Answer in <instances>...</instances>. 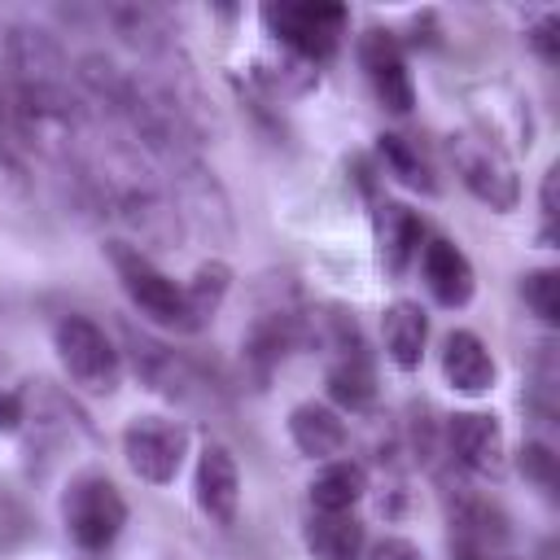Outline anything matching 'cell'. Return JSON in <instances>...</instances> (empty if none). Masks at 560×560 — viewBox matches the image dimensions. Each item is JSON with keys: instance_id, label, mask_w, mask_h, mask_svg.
<instances>
[{"instance_id": "obj_5", "label": "cell", "mask_w": 560, "mask_h": 560, "mask_svg": "<svg viewBox=\"0 0 560 560\" xmlns=\"http://www.w3.org/2000/svg\"><path fill=\"white\" fill-rule=\"evenodd\" d=\"M446 158L459 175V184L490 210L508 214L516 210L521 201V179H516V166L508 158V149H499L490 136H481L477 127H464V131H451L446 136Z\"/></svg>"}, {"instance_id": "obj_8", "label": "cell", "mask_w": 560, "mask_h": 560, "mask_svg": "<svg viewBox=\"0 0 560 560\" xmlns=\"http://www.w3.org/2000/svg\"><path fill=\"white\" fill-rule=\"evenodd\" d=\"M127 468L149 486H171L188 455V424L171 416H131L122 429Z\"/></svg>"}, {"instance_id": "obj_14", "label": "cell", "mask_w": 560, "mask_h": 560, "mask_svg": "<svg viewBox=\"0 0 560 560\" xmlns=\"http://www.w3.org/2000/svg\"><path fill=\"white\" fill-rule=\"evenodd\" d=\"M420 276H424V289L433 293L438 306H468V298L477 289V271H472L468 254L455 241H446V236L424 241V249H420Z\"/></svg>"}, {"instance_id": "obj_32", "label": "cell", "mask_w": 560, "mask_h": 560, "mask_svg": "<svg viewBox=\"0 0 560 560\" xmlns=\"http://www.w3.org/2000/svg\"><path fill=\"white\" fill-rule=\"evenodd\" d=\"M0 39H4V35H0Z\"/></svg>"}, {"instance_id": "obj_13", "label": "cell", "mask_w": 560, "mask_h": 560, "mask_svg": "<svg viewBox=\"0 0 560 560\" xmlns=\"http://www.w3.org/2000/svg\"><path fill=\"white\" fill-rule=\"evenodd\" d=\"M372 232H376V258H381L385 276L389 280H402L407 267L424 249V219L411 206H402V201H376Z\"/></svg>"}, {"instance_id": "obj_31", "label": "cell", "mask_w": 560, "mask_h": 560, "mask_svg": "<svg viewBox=\"0 0 560 560\" xmlns=\"http://www.w3.org/2000/svg\"><path fill=\"white\" fill-rule=\"evenodd\" d=\"M556 179H560V171L551 166L547 175H542V192H538V206H542V236H551V228H556Z\"/></svg>"}, {"instance_id": "obj_12", "label": "cell", "mask_w": 560, "mask_h": 560, "mask_svg": "<svg viewBox=\"0 0 560 560\" xmlns=\"http://www.w3.org/2000/svg\"><path fill=\"white\" fill-rule=\"evenodd\" d=\"M4 57H9V70H13V83H70V57L66 48L57 44L52 31L44 26H13L4 35Z\"/></svg>"}, {"instance_id": "obj_2", "label": "cell", "mask_w": 560, "mask_h": 560, "mask_svg": "<svg viewBox=\"0 0 560 560\" xmlns=\"http://www.w3.org/2000/svg\"><path fill=\"white\" fill-rule=\"evenodd\" d=\"M122 346H127V359H131V372L140 376V385L153 389L158 398L179 402V407H214L219 402L214 376L192 354H184L131 324H122Z\"/></svg>"}, {"instance_id": "obj_9", "label": "cell", "mask_w": 560, "mask_h": 560, "mask_svg": "<svg viewBox=\"0 0 560 560\" xmlns=\"http://www.w3.org/2000/svg\"><path fill=\"white\" fill-rule=\"evenodd\" d=\"M442 451L472 477H499L508 464L503 424L490 411H455L442 424Z\"/></svg>"}, {"instance_id": "obj_21", "label": "cell", "mask_w": 560, "mask_h": 560, "mask_svg": "<svg viewBox=\"0 0 560 560\" xmlns=\"http://www.w3.org/2000/svg\"><path fill=\"white\" fill-rule=\"evenodd\" d=\"M324 389H328V398H332L337 407H346V411H368V407L376 402V372H372L368 350L328 359Z\"/></svg>"}, {"instance_id": "obj_24", "label": "cell", "mask_w": 560, "mask_h": 560, "mask_svg": "<svg viewBox=\"0 0 560 560\" xmlns=\"http://www.w3.org/2000/svg\"><path fill=\"white\" fill-rule=\"evenodd\" d=\"M105 18L114 22V31H118L131 48H140V52H149V57H158V52L171 48V26H166V18H162L158 9H149V4H109Z\"/></svg>"}, {"instance_id": "obj_22", "label": "cell", "mask_w": 560, "mask_h": 560, "mask_svg": "<svg viewBox=\"0 0 560 560\" xmlns=\"http://www.w3.org/2000/svg\"><path fill=\"white\" fill-rule=\"evenodd\" d=\"M306 490L315 512H350L368 494V468L359 459H328Z\"/></svg>"}, {"instance_id": "obj_19", "label": "cell", "mask_w": 560, "mask_h": 560, "mask_svg": "<svg viewBox=\"0 0 560 560\" xmlns=\"http://www.w3.org/2000/svg\"><path fill=\"white\" fill-rule=\"evenodd\" d=\"M302 538L315 560H363L368 551V529L354 512H311Z\"/></svg>"}, {"instance_id": "obj_10", "label": "cell", "mask_w": 560, "mask_h": 560, "mask_svg": "<svg viewBox=\"0 0 560 560\" xmlns=\"http://www.w3.org/2000/svg\"><path fill=\"white\" fill-rule=\"evenodd\" d=\"M359 66L376 92V101L389 109V114H411L416 105V88H411V70H407V52L398 44L394 31H381V26H368L359 35Z\"/></svg>"}, {"instance_id": "obj_6", "label": "cell", "mask_w": 560, "mask_h": 560, "mask_svg": "<svg viewBox=\"0 0 560 560\" xmlns=\"http://www.w3.org/2000/svg\"><path fill=\"white\" fill-rule=\"evenodd\" d=\"M52 350H57L66 376L79 389H88V394H114L118 389L122 359H118V346L109 341V332L96 319H88L79 311L61 315L52 324Z\"/></svg>"}, {"instance_id": "obj_1", "label": "cell", "mask_w": 560, "mask_h": 560, "mask_svg": "<svg viewBox=\"0 0 560 560\" xmlns=\"http://www.w3.org/2000/svg\"><path fill=\"white\" fill-rule=\"evenodd\" d=\"M79 179H83L88 206L131 236L127 245L149 254V249H171L184 236L179 206H175L166 179L158 175V166L144 153L114 149L109 158L83 166Z\"/></svg>"}, {"instance_id": "obj_7", "label": "cell", "mask_w": 560, "mask_h": 560, "mask_svg": "<svg viewBox=\"0 0 560 560\" xmlns=\"http://www.w3.org/2000/svg\"><path fill=\"white\" fill-rule=\"evenodd\" d=\"M346 4H328V0H315V4H262V26L267 35L298 61L315 66V61H328L346 35Z\"/></svg>"}, {"instance_id": "obj_23", "label": "cell", "mask_w": 560, "mask_h": 560, "mask_svg": "<svg viewBox=\"0 0 560 560\" xmlns=\"http://www.w3.org/2000/svg\"><path fill=\"white\" fill-rule=\"evenodd\" d=\"M228 289H232V267H228L223 258H210V262H201V267L192 271V280L184 284L188 332H201V328H206V324L219 315V306H223Z\"/></svg>"}, {"instance_id": "obj_3", "label": "cell", "mask_w": 560, "mask_h": 560, "mask_svg": "<svg viewBox=\"0 0 560 560\" xmlns=\"http://www.w3.org/2000/svg\"><path fill=\"white\" fill-rule=\"evenodd\" d=\"M61 525L79 551L101 556L118 542L127 525V499L105 472H79L61 494Z\"/></svg>"}, {"instance_id": "obj_26", "label": "cell", "mask_w": 560, "mask_h": 560, "mask_svg": "<svg viewBox=\"0 0 560 560\" xmlns=\"http://www.w3.org/2000/svg\"><path fill=\"white\" fill-rule=\"evenodd\" d=\"M0 162L13 175H26V149L18 136V114H13V92L0 83Z\"/></svg>"}, {"instance_id": "obj_16", "label": "cell", "mask_w": 560, "mask_h": 560, "mask_svg": "<svg viewBox=\"0 0 560 560\" xmlns=\"http://www.w3.org/2000/svg\"><path fill=\"white\" fill-rule=\"evenodd\" d=\"M442 376L459 394H486L494 385V359H490L486 341L468 328H455L442 341Z\"/></svg>"}, {"instance_id": "obj_25", "label": "cell", "mask_w": 560, "mask_h": 560, "mask_svg": "<svg viewBox=\"0 0 560 560\" xmlns=\"http://www.w3.org/2000/svg\"><path fill=\"white\" fill-rule=\"evenodd\" d=\"M521 298L542 324H560V271L556 267H534L521 276Z\"/></svg>"}, {"instance_id": "obj_15", "label": "cell", "mask_w": 560, "mask_h": 560, "mask_svg": "<svg viewBox=\"0 0 560 560\" xmlns=\"http://www.w3.org/2000/svg\"><path fill=\"white\" fill-rule=\"evenodd\" d=\"M451 538H464V542L490 551L508 538V516L494 499H486L468 486H451Z\"/></svg>"}, {"instance_id": "obj_17", "label": "cell", "mask_w": 560, "mask_h": 560, "mask_svg": "<svg viewBox=\"0 0 560 560\" xmlns=\"http://www.w3.org/2000/svg\"><path fill=\"white\" fill-rule=\"evenodd\" d=\"M289 438L306 459H332L346 451L350 429L328 402H298L289 411Z\"/></svg>"}, {"instance_id": "obj_11", "label": "cell", "mask_w": 560, "mask_h": 560, "mask_svg": "<svg viewBox=\"0 0 560 560\" xmlns=\"http://www.w3.org/2000/svg\"><path fill=\"white\" fill-rule=\"evenodd\" d=\"M192 499H197V508L210 516V525H219V529L236 525V508H241V468H236V455H232L223 442H206V446L197 451Z\"/></svg>"}, {"instance_id": "obj_18", "label": "cell", "mask_w": 560, "mask_h": 560, "mask_svg": "<svg viewBox=\"0 0 560 560\" xmlns=\"http://www.w3.org/2000/svg\"><path fill=\"white\" fill-rule=\"evenodd\" d=\"M381 332H385V354L394 359L398 372H416L424 359V341H429V315L420 302L398 298L385 306L381 315Z\"/></svg>"}, {"instance_id": "obj_4", "label": "cell", "mask_w": 560, "mask_h": 560, "mask_svg": "<svg viewBox=\"0 0 560 560\" xmlns=\"http://www.w3.org/2000/svg\"><path fill=\"white\" fill-rule=\"evenodd\" d=\"M105 258L127 293V302L158 328H171V332H188V306H184V284H175L144 249L127 245V241H109L105 245Z\"/></svg>"}, {"instance_id": "obj_20", "label": "cell", "mask_w": 560, "mask_h": 560, "mask_svg": "<svg viewBox=\"0 0 560 560\" xmlns=\"http://www.w3.org/2000/svg\"><path fill=\"white\" fill-rule=\"evenodd\" d=\"M376 153H381V166L411 192H424L433 197L438 192V171L429 162V153L420 149V140L402 136V131H381L376 136Z\"/></svg>"}, {"instance_id": "obj_29", "label": "cell", "mask_w": 560, "mask_h": 560, "mask_svg": "<svg viewBox=\"0 0 560 560\" xmlns=\"http://www.w3.org/2000/svg\"><path fill=\"white\" fill-rule=\"evenodd\" d=\"M26 424V389H0V433H18Z\"/></svg>"}, {"instance_id": "obj_30", "label": "cell", "mask_w": 560, "mask_h": 560, "mask_svg": "<svg viewBox=\"0 0 560 560\" xmlns=\"http://www.w3.org/2000/svg\"><path fill=\"white\" fill-rule=\"evenodd\" d=\"M368 560H424V551H420L411 538L389 534V538H381V542L368 551Z\"/></svg>"}, {"instance_id": "obj_28", "label": "cell", "mask_w": 560, "mask_h": 560, "mask_svg": "<svg viewBox=\"0 0 560 560\" xmlns=\"http://www.w3.org/2000/svg\"><path fill=\"white\" fill-rule=\"evenodd\" d=\"M525 39H529V48H534L547 66L560 61V18H556V13H542V18L525 31Z\"/></svg>"}, {"instance_id": "obj_27", "label": "cell", "mask_w": 560, "mask_h": 560, "mask_svg": "<svg viewBox=\"0 0 560 560\" xmlns=\"http://www.w3.org/2000/svg\"><path fill=\"white\" fill-rule=\"evenodd\" d=\"M516 468L538 486V490H551L556 486V455L547 442H525L521 455H516Z\"/></svg>"}]
</instances>
